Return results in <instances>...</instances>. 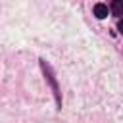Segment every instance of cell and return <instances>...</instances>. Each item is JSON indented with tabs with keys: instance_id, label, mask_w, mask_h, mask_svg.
I'll use <instances>...</instances> for the list:
<instances>
[{
	"instance_id": "4",
	"label": "cell",
	"mask_w": 123,
	"mask_h": 123,
	"mask_svg": "<svg viewBox=\"0 0 123 123\" xmlns=\"http://www.w3.org/2000/svg\"><path fill=\"white\" fill-rule=\"evenodd\" d=\"M117 29H119V33H121V35H123V19H121V21H119V25H117Z\"/></svg>"
},
{
	"instance_id": "1",
	"label": "cell",
	"mask_w": 123,
	"mask_h": 123,
	"mask_svg": "<svg viewBox=\"0 0 123 123\" xmlns=\"http://www.w3.org/2000/svg\"><path fill=\"white\" fill-rule=\"evenodd\" d=\"M40 65H42V69H44V75H46L48 83H50V85H52V88H54V94H56V102H58V106H60V104H62V100H60V90H58V85H56V81H54L52 69H50V65H48L44 60H40Z\"/></svg>"
},
{
	"instance_id": "3",
	"label": "cell",
	"mask_w": 123,
	"mask_h": 123,
	"mask_svg": "<svg viewBox=\"0 0 123 123\" xmlns=\"http://www.w3.org/2000/svg\"><path fill=\"white\" fill-rule=\"evenodd\" d=\"M111 12H113L115 15H123V2L115 0V2L111 4Z\"/></svg>"
},
{
	"instance_id": "2",
	"label": "cell",
	"mask_w": 123,
	"mask_h": 123,
	"mask_svg": "<svg viewBox=\"0 0 123 123\" xmlns=\"http://www.w3.org/2000/svg\"><path fill=\"white\" fill-rule=\"evenodd\" d=\"M94 15L98 19H104L108 15V6L106 4H94Z\"/></svg>"
}]
</instances>
